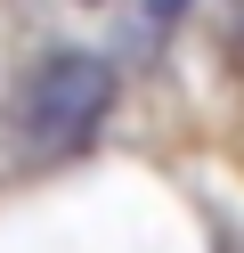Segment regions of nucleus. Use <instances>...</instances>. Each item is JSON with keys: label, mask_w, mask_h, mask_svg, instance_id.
I'll list each match as a JSON object with an SVG mask.
<instances>
[{"label": "nucleus", "mask_w": 244, "mask_h": 253, "mask_svg": "<svg viewBox=\"0 0 244 253\" xmlns=\"http://www.w3.org/2000/svg\"><path fill=\"white\" fill-rule=\"evenodd\" d=\"M106 106H114V66H106L98 49H57V57H41L33 82H25V147H33V155L81 147V139L106 123Z\"/></svg>", "instance_id": "nucleus-1"}]
</instances>
